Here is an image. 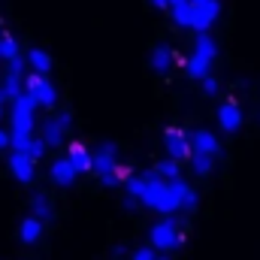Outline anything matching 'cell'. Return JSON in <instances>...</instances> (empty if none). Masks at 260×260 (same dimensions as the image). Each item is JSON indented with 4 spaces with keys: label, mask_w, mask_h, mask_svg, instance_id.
Returning <instances> with one entry per match:
<instances>
[{
    "label": "cell",
    "mask_w": 260,
    "mask_h": 260,
    "mask_svg": "<svg viewBox=\"0 0 260 260\" xmlns=\"http://www.w3.org/2000/svg\"><path fill=\"white\" fill-rule=\"evenodd\" d=\"M182 3H188V0H167V6H170V9H176V6H182Z\"/></svg>",
    "instance_id": "28"
},
{
    "label": "cell",
    "mask_w": 260,
    "mask_h": 260,
    "mask_svg": "<svg viewBox=\"0 0 260 260\" xmlns=\"http://www.w3.org/2000/svg\"><path fill=\"white\" fill-rule=\"evenodd\" d=\"M76 176H79V173H76V170L70 167V160H67V157H58V160L52 164V179H55V182H58L61 188H73Z\"/></svg>",
    "instance_id": "12"
},
{
    "label": "cell",
    "mask_w": 260,
    "mask_h": 260,
    "mask_svg": "<svg viewBox=\"0 0 260 260\" xmlns=\"http://www.w3.org/2000/svg\"><path fill=\"white\" fill-rule=\"evenodd\" d=\"M218 124L227 130V133H236V130L242 127V109H239L233 100L221 103V109H218Z\"/></svg>",
    "instance_id": "8"
},
{
    "label": "cell",
    "mask_w": 260,
    "mask_h": 260,
    "mask_svg": "<svg viewBox=\"0 0 260 260\" xmlns=\"http://www.w3.org/2000/svg\"><path fill=\"white\" fill-rule=\"evenodd\" d=\"M200 82H203V91H206L209 97H215V94H218V79H212V76H203Z\"/></svg>",
    "instance_id": "25"
},
{
    "label": "cell",
    "mask_w": 260,
    "mask_h": 260,
    "mask_svg": "<svg viewBox=\"0 0 260 260\" xmlns=\"http://www.w3.org/2000/svg\"><path fill=\"white\" fill-rule=\"evenodd\" d=\"M215 55H218L215 40H212L209 34H200V37H197V46H194V58L206 61V64H212V61H215Z\"/></svg>",
    "instance_id": "13"
},
{
    "label": "cell",
    "mask_w": 260,
    "mask_h": 260,
    "mask_svg": "<svg viewBox=\"0 0 260 260\" xmlns=\"http://www.w3.org/2000/svg\"><path fill=\"white\" fill-rule=\"evenodd\" d=\"M30 209H34V218H37V221H49V218L55 215V209H52V203H49V197L46 194H34Z\"/></svg>",
    "instance_id": "17"
},
{
    "label": "cell",
    "mask_w": 260,
    "mask_h": 260,
    "mask_svg": "<svg viewBox=\"0 0 260 260\" xmlns=\"http://www.w3.org/2000/svg\"><path fill=\"white\" fill-rule=\"evenodd\" d=\"M18 236H21V242H24V245H34V242L43 236V224H40L37 218H24V221H21V227H18Z\"/></svg>",
    "instance_id": "15"
},
{
    "label": "cell",
    "mask_w": 260,
    "mask_h": 260,
    "mask_svg": "<svg viewBox=\"0 0 260 260\" xmlns=\"http://www.w3.org/2000/svg\"><path fill=\"white\" fill-rule=\"evenodd\" d=\"M218 139H215V133H209V130H197L194 136H191V151L197 154H209V157H215L218 154Z\"/></svg>",
    "instance_id": "9"
},
{
    "label": "cell",
    "mask_w": 260,
    "mask_h": 260,
    "mask_svg": "<svg viewBox=\"0 0 260 260\" xmlns=\"http://www.w3.org/2000/svg\"><path fill=\"white\" fill-rule=\"evenodd\" d=\"M173 18H176L179 27H191V21H194V6H191V3L176 6V9H173Z\"/></svg>",
    "instance_id": "21"
},
{
    "label": "cell",
    "mask_w": 260,
    "mask_h": 260,
    "mask_svg": "<svg viewBox=\"0 0 260 260\" xmlns=\"http://www.w3.org/2000/svg\"><path fill=\"white\" fill-rule=\"evenodd\" d=\"M34 109H37V103L30 100V94H18L15 100H12V130L9 133H24V136H34Z\"/></svg>",
    "instance_id": "3"
},
{
    "label": "cell",
    "mask_w": 260,
    "mask_h": 260,
    "mask_svg": "<svg viewBox=\"0 0 260 260\" xmlns=\"http://www.w3.org/2000/svg\"><path fill=\"white\" fill-rule=\"evenodd\" d=\"M67 160H70V167H73L76 173H88V170H91V151H88L82 142H73V145H70Z\"/></svg>",
    "instance_id": "11"
},
{
    "label": "cell",
    "mask_w": 260,
    "mask_h": 260,
    "mask_svg": "<svg viewBox=\"0 0 260 260\" xmlns=\"http://www.w3.org/2000/svg\"><path fill=\"white\" fill-rule=\"evenodd\" d=\"M164 145H167V154H170V160H188L191 157V142H188V136L182 133L179 127H170L164 133Z\"/></svg>",
    "instance_id": "5"
},
{
    "label": "cell",
    "mask_w": 260,
    "mask_h": 260,
    "mask_svg": "<svg viewBox=\"0 0 260 260\" xmlns=\"http://www.w3.org/2000/svg\"><path fill=\"white\" fill-rule=\"evenodd\" d=\"M130 260H170L167 254H160V251H154V248H136Z\"/></svg>",
    "instance_id": "24"
},
{
    "label": "cell",
    "mask_w": 260,
    "mask_h": 260,
    "mask_svg": "<svg viewBox=\"0 0 260 260\" xmlns=\"http://www.w3.org/2000/svg\"><path fill=\"white\" fill-rule=\"evenodd\" d=\"M9 145V133L6 130H0V148H6Z\"/></svg>",
    "instance_id": "27"
},
{
    "label": "cell",
    "mask_w": 260,
    "mask_h": 260,
    "mask_svg": "<svg viewBox=\"0 0 260 260\" xmlns=\"http://www.w3.org/2000/svg\"><path fill=\"white\" fill-rule=\"evenodd\" d=\"M0 40H3V30H0Z\"/></svg>",
    "instance_id": "32"
},
{
    "label": "cell",
    "mask_w": 260,
    "mask_h": 260,
    "mask_svg": "<svg viewBox=\"0 0 260 260\" xmlns=\"http://www.w3.org/2000/svg\"><path fill=\"white\" fill-rule=\"evenodd\" d=\"M154 3V9H167V0H151Z\"/></svg>",
    "instance_id": "29"
},
{
    "label": "cell",
    "mask_w": 260,
    "mask_h": 260,
    "mask_svg": "<svg viewBox=\"0 0 260 260\" xmlns=\"http://www.w3.org/2000/svg\"><path fill=\"white\" fill-rule=\"evenodd\" d=\"M24 154H27L30 160H40V157L46 154V142H43V139H30L27 148H24Z\"/></svg>",
    "instance_id": "23"
},
{
    "label": "cell",
    "mask_w": 260,
    "mask_h": 260,
    "mask_svg": "<svg viewBox=\"0 0 260 260\" xmlns=\"http://www.w3.org/2000/svg\"><path fill=\"white\" fill-rule=\"evenodd\" d=\"M179 170H182V164H179V160H170V157L160 160V164H154V173H157L160 179H167V182H170V179H179Z\"/></svg>",
    "instance_id": "19"
},
{
    "label": "cell",
    "mask_w": 260,
    "mask_h": 260,
    "mask_svg": "<svg viewBox=\"0 0 260 260\" xmlns=\"http://www.w3.org/2000/svg\"><path fill=\"white\" fill-rule=\"evenodd\" d=\"M43 142H46V148L49 145H61L64 142V130H61V124L55 121V118H49L46 124H43V136H40Z\"/></svg>",
    "instance_id": "18"
},
{
    "label": "cell",
    "mask_w": 260,
    "mask_h": 260,
    "mask_svg": "<svg viewBox=\"0 0 260 260\" xmlns=\"http://www.w3.org/2000/svg\"><path fill=\"white\" fill-rule=\"evenodd\" d=\"M21 88H24V79L15 76V73H9V76L3 79V88H0V100H15V97L21 94Z\"/></svg>",
    "instance_id": "16"
},
{
    "label": "cell",
    "mask_w": 260,
    "mask_h": 260,
    "mask_svg": "<svg viewBox=\"0 0 260 260\" xmlns=\"http://www.w3.org/2000/svg\"><path fill=\"white\" fill-rule=\"evenodd\" d=\"M27 64H30V70H34L37 76H49L52 58H49V52H43V49H30V52H27Z\"/></svg>",
    "instance_id": "14"
},
{
    "label": "cell",
    "mask_w": 260,
    "mask_h": 260,
    "mask_svg": "<svg viewBox=\"0 0 260 260\" xmlns=\"http://www.w3.org/2000/svg\"><path fill=\"white\" fill-rule=\"evenodd\" d=\"M91 170L100 176L103 185L115 188V185H118V148H115V145H100V148L91 154Z\"/></svg>",
    "instance_id": "1"
},
{
    "label": "cell",
    "mask_w": 260,
    "mask_h": 260,
    "mask_svg": "<svg viewBox=\"0 0 260 260\" xmlns=\"http://www.w3.org/2000/svg\"><path fill=\"white\" fill-rule=\"evenodd\" d=\"M191 167H194V173H197V176H209V173H212V167H215V157L191 151Z\"/></svg>",
    "instance_id": "20"
},
{
    "label": "cell",
    "mask_w": 260,
    "mask_h": 260,
    "mask_svg": "<svg viewBox=\"0 0 260 260\" xmlns=\"http://www.w3.org/2000/svg\"><path fill=\"white\" fill-rule=\"evenodd\" d=\"M191 6H194V21H191V27L200 30V34H206V30L215 24V18H218L221 3H218V0H203V3H191Z\"/></svg>",
    "instance_id": "6"
},
{
    "label": "cell",
    "mask_w": 260,
    "mask_h": 260,
    "mask_svg": "<svg viewBox=\"0 0 260 260\" xmlns=\"http://www.w3.org/2000/svg\"><path fill=\"white\" fill-rule=\"evenodd\" d=\"M148 239H151V248L154 251H160V254H167V251H176L179 245H182V233H179V227L167 218V221H157L151 230H148Z\"/></svg>",
    "instance_id": "2"
},
{
    "label": "cell",
    "mask_w": 260,
    "mask_h": 260,
    "mask_svg": "<svg viewBox=\"0 0 260 260\" xmlns=\"http://www.w3.org/2000/svg\"><path fill=\"white\" fill-rule=\"evenodd\" d=\"M9 173H12L21 185H27V182H34V176H37V160H30L24 151H12V154H9Z\"/></svg>",
    "instance_id": "7"
},
{
    "label": "cell",
    "mask_w": 260,
    "mask_h": 260,
    "mask_svg": "<svg viewBox=\"0 0 260 260\" xmlns=\"http://www.w3.org/2000/svg\"><path fill=\"white\" fill-rule=\"evenodd\" d=\"M0 58H6V61H15V58H21L15 37H3V40H0Z\"/></svg>",
    "instance_id": "22"
},
{
    "label": "cell",
    "mask_w": 260,
    "mask_h": 260,
    "mask_svg": "<svg viewBox=\"0 0 260 260\" xmlns=\"http://www.w3.org/2000/svg\"><path fill=\"white\" fill-rule=\"evenodd\" d=\"M0 115H3V100H0Z\"/></svg>",
    "instance_id": "30"
},
{
    "label": "cell",
    "mask_w": 260,
    "mask_h": 260,
    "mask_svg": "<svg viewBox=\"0 0 260 260\" xmlns=\"http://www.w3.org/2000/svg\"><path fill=\"white\" fill-rule=\"evenodd\" d=\"M24 94H30V100H34L37 106H46V109H52V106L58 103L55 85H52L46 76H37V73H30V76L24 79Z\"/></svg>",
    "instance_id": "4"
},
{
    "label": "cell",
    "mask_w": 260,
    "mask_h": 260,
    "mask_svg": "<svg viewBox=\"0 0 260 260\" xmlns=\"http://www.w3.org/2000/svg\"><path fill=\"white\" fill-rule=\"evenodd\" d=\"M188 3H203V0H188Z\"/></svg>",
    "instance_id": "31"
},
{
    "label": "cell",
    "mask_w": 260,
    "mask_h": 260,
    "mask_svg": "<svg viewBox=\"0 0 260 260\" xmlns=\"http://www.w3.org/2000/svg\"><path fill=\"white\" fill-rule=\"evenodd\" d=\"M148 64H151V70H154V73L167 76V73L173 70V64H176V55H173V49H170V46H157V49L151 52Z\"/></svg>",
    "instance_id": "10"
},
{
    "label": "cell",
    "mask_w": 260,
    "mask_h": 260,
    "mask_svg": "<svg viewBox=\"0 0 260 260\" xmlns=\"http://www.w3.org/2000/svg\"><path fill=\"white\" fill-rule=\"evenodd\" d=\"M55 121H58V124H61V130L67 133V130H70V124H73V115H70V112H61Z\"/></svg>",
    "instance_id": "26"
}]
</instances>
